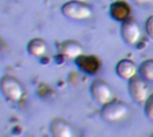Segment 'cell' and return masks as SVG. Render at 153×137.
Returning <instances> with one entry per match:
<instances>
[{"label": "cell", "instance_id": "6da1fadb", "mask_svg": "<svg viewBox=\"0 0 153 137\" xmlns=\"http://www.w3.org/2000/svg\"><path fill=\"white\" fill-rule=\"evenodd\" d=\"M128 111V106L119 100H110L102 105L100 110L101 118L108 122H115L123 119Z\"/></svg>", "mask_w": 153, "mask_h": 137}, {"label": "cell", "instance_id": "7a4b0ae2", "mask_svg": "<svg viewBox=\"0 0 153 137\" xmlns=\"http://www.w3.org/2000/svg\"><path fill=\"white\" fill-rule=\"evenodd\" d=\"M63 15L74 20H82L91 15V7L84 2L72 0L64 4L61 7Z\"/></svg>", "mask_w": 153, "mask_h": 137}, {"label": "cell", "instance_id": "3957f363", "mask_svg": "<svg viewBox=\"0 0 153 137\" xmlns=\"http://www.w3.org/2000/svg\"><path fill=\"white\" fill-rule=\"evenodd\" d=\"M1 90L4 96L12 102H17L22 95V86L19 80L11 75H4L1 78Z\"/></svg>", "mask_w": 153, "mask_h": 137}, {"label": "cell", "instance_id": "277c9868", "mask_svg": "<svg viewBox=\"0 0 153 137\" xmlns=\"http://www.w3.org/2000/svg\"><path fill=\"white\" fill-rule=\"evenodd\" d=\"M128 91L132 98L138 102L143 103L148 97V86L141 75H135L129 79L128 83Z\"/></svg>", "mask_w": 153, "mask_h": 137}, {"label": "cell", "instance_id": "5b68a950", "mask_svg": "<svg viewBox=\"0 0 153 137\" xmlns=\"http://www.w3.org/2000/svg\"><path fill=\"white\" fill-rule=\"evenodd\" d=\"M141 31L139 25L132 17H128L122 21L121 25V36L126 43L129 45H134L140 38Z\"/></svg>", "mask_w": 153, "mask_h": 137}, {"label": "cell", "instance_id": "8992f818", "mask_svg": "<svg viewBox=\"0 0 153 137\" xmlns=\"http://www.w3.org/2000/svg\"><path fill=\"white\" fill-rule=\"evenodd\" d=\"M91 94L93 99L103 105L111 99V90L109 85L101 78H96L91 85Z\"/></svg>", "mask_w": 153, "mask_h": 137}, {"label": "cell", "instance_id": "52a82bcc", "mask_svg": "<svg viewBox=\"0 0 153 137\" xmlns=\"http://www.w3.org/2000/svg\"><path fill=\"white\" fill-rule=\"evenodd\" d=\"M75 64L83 72L89 75L96 74L101 66L100 59L95 55H83L81 54L75 58Z\"/></svg>", "mask_w": 153, "mask_h": 137}, {"label": "cell", "instance_id": "ba28073f", "mask_svg": "<svg viewBox=\"0 0 153 137\" xmlns=\"http://www.w3.org/2000/svg\"><path fill=\"white\" fill-rule=\"evenodd\" d=\"M137 65L130 59H122L116 65V73L124 79H130L136 75Z\"/></svg>", "mask_w": 153, "mask_h": 137}, {"label": "cell", "instance_id": "9c48e42d", "mask_svg": "<svg viewBox=\"0 0 153 137\" xmlns=\"http://www.w3.org/2000/svg\"><path fill=\"white\" fill-rule=\"evenodd\" d=\"M49 129L55 137H71L73 136L71 126L66 120L61 118L53 119L50 122Z\"/></svg>", "mask_w": 153, "mask_h": 137}, {"label": "cell", "instance_id": "30bf717a", "mask_svg": "<svg viewBox=\"0 0 153 137\" xmlns=\"http://www.w3.org/2000/svg\"><path fill=\"white\" fill-rule=\"evenodd\" d=\"M131 14V6L126 1L117 0L110 5V15L111 17L118 21H123Z\"/></svg>", "mask_w": 153, "mask_h": 137}, {"label": "cell", "instance_id": "8fae6325", "mask_svg": "<svg viewBox=\"0 0 153 137\" xmlns=\"http://www.w3.org/2000/svg\"><path fill=\"white\" fill-rule=\"evenodd\" d=\"M59 51L64 56L70 59H75L82 54V46L78 41L69 39L59 45Z\"/></svg>", "mask_w": 153, "mask_h": 137}, {"label": "cell", "instance_id": "7c38bea8", "mask_svg": "<svg viewBox=\"0 0 153 137\" xmlns=\"http://www.w3.org/2000/svg\"><path fill=\"white\" fill-rule=\"evenodd\" d=\"M46 49H47L46 42L39 37L31 39L27 45V50L29 53L34 56L42 55L46 52Z\"/></svg>", "mask_w": 153, "mask_h": 137}, {"label": "cell", "instance_id": "4fadbf2b", "mask_svg": "<svg viewBox=\"0 0 153 137\" xmlns=\"http://www.w3.org/2000/svg\"><path fill=\"white\" fill-rule=\"evenodd\" d=\"M140 75L146 80L153 81V59H148L143 61L139 66Z\"/></svg>", "mask_w": 153, "mask_h": 137}, {"label": "cell", "instance_id": "5bb4252c", "mask_svg": "<svg viewBox=\"0 0 153 137\" xmlns=\"http://www.w3.org/2000/svg\"><path fill=\"white\" fill-rule=\"evenodd\" d=\"M144 113L150 119H153V93L149 95L144 104Z\"/></svg>", "mask_w": 153, "mask_h": 137}, {"label": "cell", "instance_id": "9a60e30c", "mask_svg": "<svg viewBox=\"0 0 153 137\" xmlns=\"http://www.w3.org/2000/svg\"><path fill=\"white\" fill-rule=\"evenodd\" d=\"M145 30L147 35L153 39V15H151L145 22Z\"/></svg>", "mask_w": 153, "mask_h": 137}, {"label": "cell", "instance_id": "2e32d148", "mask_svg": "<svg viewBox=\"0 0 153 137\" xmlns=\"http://www.w3.org/2000/svg\"><path fill=\"white\" fill-rule=\"evenodd\" d=\"M137 4H150L153 3V0H132Z\"/></svg>", "mask_w": 153, "mask_h": 137}, {"label": "cell", "instance_id": "e0dca14e", "mask_svg": "<svg viewBox=\"0 0 153 137\" xmlns=\"http://www.w3.org/2000/svg\"><path fill=\"white\" fill-rule=\"evenodd\" d=\"M75 1H81V2H84L85 0H75Z\"/></svg>", "mask_w": 153, "mask_h": 137}]
</instances>
